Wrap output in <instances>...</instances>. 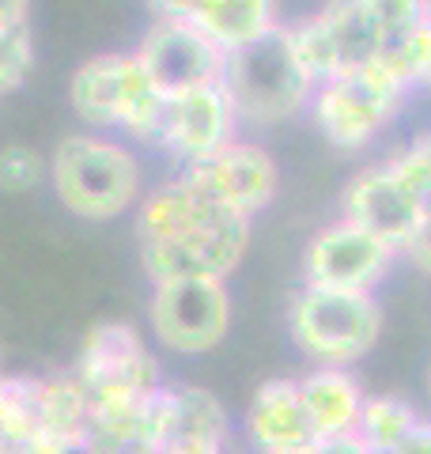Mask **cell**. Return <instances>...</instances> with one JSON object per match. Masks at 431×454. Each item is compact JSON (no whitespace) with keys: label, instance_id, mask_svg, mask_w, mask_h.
I'll return each instance as SVG.
<instances>
[{"label":"cell","instance_id":"1","mask_svg":"<svg viewBox=\"0 0 431 454\" xmlns=\"http://www.w3.org/2000/svg\"><path fill=\"white\" fill-rule=\"evenodd\" d=\"M133 235L140 269L152 284L182 277L227 280L250 250L254 220L200 193L182 170H175L140 197Z\"/></svg>","mask_w":431,"mask_h":454},{"label":"cell","instance_id":"2","mask_svg":"<svg viewBox=\"0 0 431 454\" xmlns=\"http://www.w3.org/2000/svg\"><path fill=\"white\" fill-rule=\"evenodd\" d=\"M57 205L83 223H114L137 212L148 193L140 148L110 133H68L50 152V182Z\"/></svg>","mask_w":431,"mask_h":454},{"label":"cell","instance_id":"3","mask_svg":"<svg viewBox=\"0 0 431 454\" xmlns=\"http://www.w3.org/2000/svg\"><path fill=\"white\" fill-rule=\"evenodd\" d=\"M160 95L137 65L133 50H103L80 61L68 76V106L88 133H110L133 148H152L163 121Z\"/></svg>","mask_w":431,"mask_h":454},{"label":"cell","instance_id":"4","mask_svg":"<svg viewBox=\"0 0 431 454\" xmlns=\"http://www.w3.org/2000/svg\"><path fill=\"white\" fill-rule=\"evenodd\" d=\"M220 91L227 95L239 129H272L310 110L314 83L295 61L284 27L254 46L223 53Z\"/></svg>","mask_w":431,"mask_h":454},{"label":"cell","instance_id":"5","mask_svg":"<svg viewBox=\"0 0 431 454\" xmlns=\"http://www.w3.org/2000/svg\"><path fill=\"white\" fill-rule=\"evenodd\" d=\"M287 337L314 367H352L379 345L382 303L375 292L303 284L287 303Z\"/></svg>","mask_w":431,"mask_h":454},{"label":"cell","instance_id":"6","mask_svg":"<svg viewBox=\"0 0 431 454\" xmlns=\"http://www.w3.org/2000/svg\"><path fill=\"white\" fill-rule=\"evenodd\" d=\"M405 98L409 83L379 57L364 68H352L337 80L318 83L310 95V118L329 148L364 152L382 129H390L397 121Z\"/></svg>","mask_w":431,"mask_h":454},{"label":"cell","instance_id":"7","mask_svg":"<svg viewBox=\"0 0 431 454\" xmlns=\"http://www.w3.org/2000/svg\"><path fill=\"white\" fill-rule=\"evenodd\" d=\"M72 375L91 397V413L133 409L163 387V372L144 333L129 322H98L83 337Z\"/></svg>","mask_w":431,"mask_h":454},{"label":"cell","instance_id":"8","mask_svg":"<svg viewBox=\"0 0 431 454\" xmlns=\"http://www.w3.org/2000/svg\"><path fill=\"white\" fill-rule=\"evenodd\" d=\"M284 35L314 88L379 61L386 53V38L371 12V0H325L314 16L284 23Z\"/></svg>","mask_w":431,"mask_h":454},{"label":"cell","instance_id":"9","mask_svg":"<svg viewBox=\"0 0 431 454\" xmlns=\"http://www.w3.org/2000/svg\"><path fill=\"white\" fill-rule=\"evenodd\" d=\"M235 303L227 280L182 277L152 284L148 295V330L152 340L170 356H208L231 333Z\"/></svg>","mask_w":431,"mask_h":454},{"label":"cell","instance_id":"10","mask_svg":"<svg viewBox=\"0 0 431 454\" xmlns=\"http://www.w3.org/2000/svg\"><path fill=\"white\" fill-rule=\"evenodd\" d=\"M401 254L352 220L318 227L303 247V284L337 292H375Z\"/></svg>","mask_w":431,"mask_h":454},{"label":"cell","instance_id":"11","mask_svg":"<svg viewBox=\"0 0 431 454\" xmlns=\"http://www.w3.org/2000/svg\"><path fill=\"white\" fill-rule=\"evenodd\" d=\"M137 65L163 98L220 83L223 53L185 20H152L133 46Z\"/></svg>","mask_w":431,"mask_h":454},{"label":"cell","instance_id":"12","mask_svg":"<svg viewBox=\"0 0 431 454\" xmlns=\"http://www.w3.org/2000/svg\"><path fill=\"white\" fill-rule=\"evenodd\" d=\"M182 175L190 178L200 193L216 197L220 205L235 208L250 220L277 201V190H280L277 160L269 155L265 145H257L250 137L227 140L220 152L182 167Z\"/></svg>","mask_w":431,"mask_h":454},{"label":"cell","instance_id":"13","mask_svg":"<svg viewBox=\"0 0 431 454\" xmlns=\"http://www.w3.org/2000/svg\"><path fill=\"white\" fill-rule=\"evenodd\" d=\"M341 220L367 227L371 235H379L401 254L409 239L427 223V201L416 197L405 182H397L386 163H375L349 178L341 193Z\"/></svg>","mask_w":431,"mask_h":454},{"label":"cell","instance_id":"14","mask_svg":"<svg viewBox=\"0 0 431 454\" xmlns=\"http://www.w3.org/2000/svg\"><path fill=\"white\" fill-rule=\"evenodd\" d=\"M235 137H239V118L231 103H227V95L220 91V83H212V88H197L167 98L155 152L182 170L212 152H220Z\"/></svg>","mask_w":431,"mask_h":454},{"label":"cell","instance_id":"15","mask_svg":"<svg viewBox=\"0 0 431 454\" xmlns=\"http://www.w3.org/2000/svg\"><path fill=\"white\" fill-rule=\"evenodd\" d=\"M242 439L254 454H292L314 443L299 379H265L242 413Z\"/></svg>","mask_w":431,"mask_h":454},{"label":"cell","instance_id":"16","mask_svg":"<svg viewBox=\"0 0 431 454\" xmlns=\"http://www.w3.org/2000/svg\"><path fill=\"white\" fill-rule=\"evenodd\" d=\"M299 397H303L314 443H337L356 435L367 405V390L352 367H314L299 379Z\"/></svg>","mask_w":431,"mask_h":454},{"label":"cell","instance_id":"17","mask_svg":"<svg viewBox=\"0 0 431 454\" xmlns=\"http://www.w3.org/2000/svg\"><path fill=\"white\" fill-rule=\"evenodd\" d=\"M163 413V447H197V450H227L231 439V420L220 397L205 387H167L160 390Z\"/></svg>","mask_w":431,"mask_h":454},{"label":"cell","instance_id":"18","mask_svg":"<svg viewBox=\"0 0 431 454\" xmlns=\"http://www.w3.org/2000/svg\"><path fill=\"white\" fill-rule=\"evenodd\" d=\"M185 23H193L220 53L254 46L284 27L280 0H193Z\"/></svg>","mask_w":431,"mask_h":454},{"label":"cell","instance_id":"19","mask_svg":"<svg viewBox=\"0 0 431 454\" xmlns=\"http://www.w3.org/2000/svg\"><path fill=\"white\" fill-rule=\"evenodd\" d=\"M42 435V379L0 375V439L23 454Z\"/></svg>","mask_w":431,"mask_h":454},{"label":"cell","instance_id":"20","mask_svg":"<svg viewBox=\"0 0 431 454\" xmlns=\"http://www.w3.org/2000/svg\"><path fill=\"white\" fill-rule=\"evenodd\" d=\"M424 417L412 409V402L397 394H367V405H364V417H359V443L375 454H397L401 443L416 432V424Z\"/></svg>","mask_w":431,"mask_h":454},{"label":"cell","instance_id":"21","mask_svg":"<svg viewBox=\"0 0 431 454\" xmlns=\"http://www.w3.org/2000/svg\"><path fill=\"white\" fill-rule=\"evenodd\" d=\"M50 182V155L31 145H4L0 148V190L4 193H31Z\"/></svg>","mask_w":431,"mask_h":454},{"label":"cell","instance_id":"22","mask_svg":"<svg viewBox=\"0 0 431 454\" xmlns=\"http://www.w3.org/2000/svg\"><path fill=\"white\" fill-rule=\"evenodd\" d=\"M35 68L31 27H0V98L20 91Z\"/></svg>","mask_w":431,"mask_h":454},{"label":"cell","instance_id":"23","mask_svg":"<svg viewBox=\"0 0 431 454\" xmlns=\"http://www.w3.org/2000/svg\"><path fill=\"white\" fill-rule=\"evenodd\" d=\"M386 167L397 175V182H405V186L416 193V197H431V133H420L416 140H409L405 148H397Z\"/></svg>","mask_w":431,"mask_h":454},{"label":"cell","instance_id":"24","mask_svg":"<svg viewBox=\"0 0 431 454\" xmlns=\"http://www.w3.org/2000/svg\"><path fill=\"white\" fill-rule=\"evenodd\" d=\"M401 258H405L412 269H420V273L431 277V216H427V223L420 227V231L409 239V247L401 250Z\"/></svg>","mask_w":431,"mask_h":454},{"label":"cell","instance_id":"25","mask_svg":"<svg viewBox=\"0 0 431 454\" xmlns=\"http://www.w3.org/2000/svg\"><path fill=\"white\" fill-rule=\"evenodd\" d=\"M35 0H0V27H31Z\"/></svg>","mask_w":431,"mask_h":454},{"label":"cell","instance_id":"26","mask_svg":"<svg viewBox=\"0 0 431 454\" xmlns=\"http://www.w3.org/2000/svg\"><path fill=\"white\" fill-rule=\"evenodd\" d=\"M144 4H148L152 20H185L193 0H144Z\"/></svg>","mask_w":431,"mask_h":454},{"label":"cell","instance_id":"27","mask_svg":"<svg viewBox=\"0 0 431 454\" xmlns=\"http://www.w3.org/2000/svg\"><path fill=\"white\" fill-rule=\"evenodd\" d=\"M397 454H431V420H420L416 424V432L401 443Z\"/></svg>","mask_w":431,"mask_h":454},{"label":"cell","instance_id":"28","mask_svg":"<svg viewBox=\"0 0 431 454\" xmlns=\"http://www.w3.org/2000/svg\"><path fill=\"white\" fill-rule=\"evenodd\" d=\"M292 454H333V450H329L325 443H310L307 450H292Z\"/></svg>","mask_w":431,"mask_h":454},{"label":"cell","instance_id":"29","mask_svg":"<svg viewBox=\"0 0 431 454\" xmlns=\"http://www.w3.org/2000/svg\"><path fill=\"white\" fill-rule=\"evenodd\" d=\"M427 397H431V367H427Z\"/></svg>","mask_w":431,"mask_h":454},{"label":"cell","instance_id":"30","mask_svg":"<svg viewBox=\"0 0 431 454\" xmlns=\"http://www.w3.org/2000/svg\"><path fill=\"white\" fill-rule=\"evenodd\" d=\"M424 88H427V91H431V73H427V80H424Z\"/></svg>","mask_w":431,"mask_h":454},{"label":"cell","instance_id":"31","mask_svg":"<svg viewBox=\"0 0 431 454\" xmlns=\"http://www.w3.org/2000/svg\"><path fill=\"white\" fill-rule=\"evenodd\" d=\"M427 216H431V197H427Z\"/></svg>","mask_w":431,"mask_h":454}]
</instances>
